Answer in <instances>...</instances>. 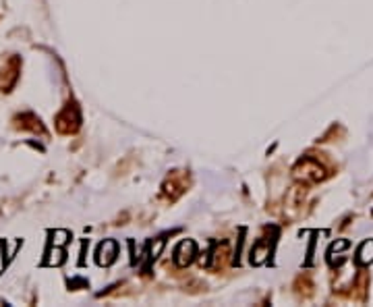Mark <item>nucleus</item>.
Wrapping results in <instances>:
<instances>
[{"label": "nucleus", "instance_id": "nucleus-2", "mask_svg": "<svg viewBox=\"0 0 373 307\" xmlns=\"http://www.w3.org/2000/svg\"><path fill=\"white\" fill-rule=\"evenodd\" d=\"M295 177L303 183H319L328 177L326 168L313 160V158H303L297 166H295Z\"/></svg>", "mask_w": 373, "mask_h": 307}, {"label": "nucleus", "instance_id": "nucleus-5", "mask_svg": "<svg viewBox=\"0 0 373 307\" xmlns=\"http://www.w3.org/2000/svg\"><path fill=\"white\" fill-rule=\"evenodd\" d=\"M13 121H15V127H17V129H21V131L40 133L42 137H46V135H48V133H46V129H44V124H42V121H40L33 112H23V115H17Z\"/></svg>", "mask_w": 373, "mask_h": 307}, {"label": "nucleus", "instance_id": "nucleus-6", "mask_svg": "<svg viewBox=\"0 0 373 307\" xmlns=\"http://www.w3.org/2000/svg\"><path fill=\"white\" fill-rule=\"evenodd\" d=\"M114 257H117V243L114 241H104L97 249V262L102 266H108V264L114 262Z\"/></svg>", "mask_w": 373, "mask_h": 307}, {"label": "nucleus", "instance_id": "nucleus-8", "mask_svg": "<svg viewBox=\"0 0 373 307\" xmlns=\"http://www.w3.org/2000/svg\"><path fill=\"white\" fill-rule=\"evenodd\" d=\"M295 289H297V293H303V295H309L311 293V280L307 277H301L297 280V284H295Z\"/></svg>", "mask_w": 373, "mask_h": 307}, {"label": "nucleus", "instance_id": "nucleus-7", "mask_svg": "<svg viewBox=\"0 0 373 307\" xmlns=\"http://www.w3.org/2000/svg\"><path fill=\"white\" fill-rule=\"evenodd\" d=\"M193 255H195V245H193V241H185V243H181V247L177 249V264H179V266H186V264H191Z\"/></svg>", "mask_w": 373, "mask_h": 307}, {"label": "nucleus", "instance_id": "nucleus-1", "mask_svg": "<svg viewBox=\"0 0 373 307\" xmlns=\"http://www.w3.org/2000/svg\"><path fill=\"white\" fill-rule=\"evenodd\" d=\"M54 124H57V131L61 135H73L79 131L81 127V110L75 102H69L61 112L57 115L54 119Z\"/></svg>", "mask_w": 373, "mask_h": 307}, {"label": "nucleus", "instance_id": "nucleus-4", "mask_svg": "<svg viewBox=\"0 0 373 307\" xmlns=\"http://www.w3.org/2000/svg\"><path fill=\"white\" fill-rule=\"evenodd\" d=\"M19 73H21V59L11 57L0 73V92H11L13 86L19 81Z\"/></svg>", "mask_w": 373, "mask_h": 307}, {"label": "nucleus", "instance_id": "nucleus-3", "mask_svg": "<svg viewBox=\"0 0 373 307\" xmlns=\"http://www.w3.org/2000/svg\"><path fill=\"white\" fill-rule=\"evenodd\" d=\"M186 189H189V175L183 170H174L162 185V197L168 202H177Z\"/></svg>", "mask_w": 373, "mask_h": 307}]
</instances>
